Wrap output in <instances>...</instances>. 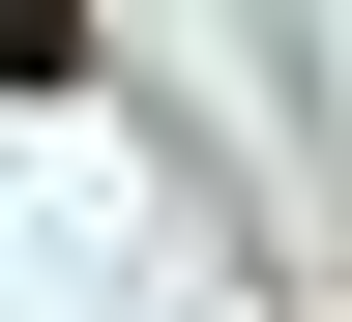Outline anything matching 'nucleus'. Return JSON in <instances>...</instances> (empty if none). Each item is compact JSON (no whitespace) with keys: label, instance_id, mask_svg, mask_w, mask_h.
Segmentation results:
<instances>
[{"label":"nucleus","instance_id":"1","mask_svg":"<svg viewBox=\"0 0 352 322\" xmlns=\"http://www.w3.org/2000/svg\"><path fill=\"white\" fill-rule=\"evenodd\" d=\"M0 88H88V0H0Z\"/></svg>","mask_w":352,"mask_h":322}]
</instances>
